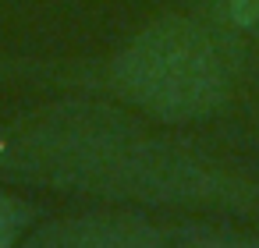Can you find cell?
<instances>
[{
	"instance_id": "6da1fadb",
	"label": "cell",
	"mask_w": 259,
	"mask_h": 248,
	"mask_svg": "<svg viewBox=\"0 0 259 248\" xmlns=\"http://www.w3.org/2000/svg\"><path fill=\"white\" fill-rule=\"evenodd\" d=\"M18 163L50 181L96 188L103 195H199L202 174L188 170L185 160L132 138L110 121L75 117L50 124L15 153Z\"/></svg>"
},
{
	"instance_id": "7a4b0ae2",
	"label": "cell",
	"mask_w": 259,
	"mask_h": 248,
	"mask_svg": "<svg viewBox=\"0 0 259 248\" xmlns=\"http://www.w3.org/2000/svg\"><path fill=\"white\" fill-rule=\"evenodd\" d=\"M114 78L135 103L174 121L209 114L227 89L220 46L188 18L149 25L114 61Z\"/></svg>"
},
{
	"instance_id": "3957f363",
	"label": "cell",
	"mask_w": 259,
	"mask_h": 248,
	"mask_svg": "<svg viewBox=\"0 0 259 248\" xmlns=\"http://www.w3.org/2000/svg\"><path fill=\"white\" fill-rule=\"evenodd\" d=\"M11 227H15V216H11V206L0 199V244L11 241Z\"/></svg>"
}]
</instances>
